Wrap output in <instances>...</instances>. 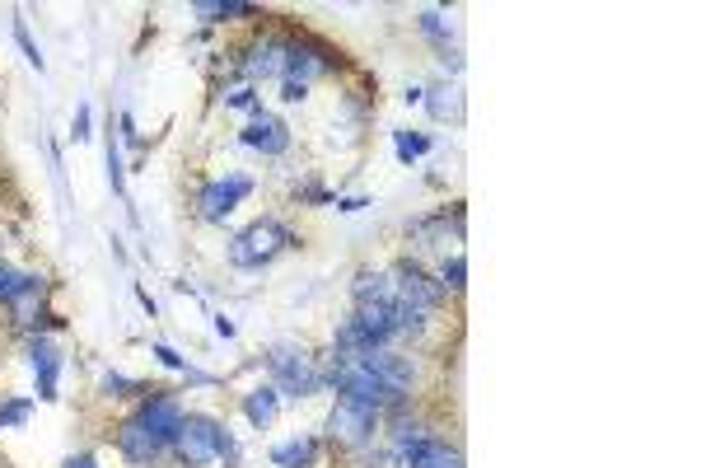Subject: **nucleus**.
<instances>
[{
    "mask_svg": "<svg viewBox=\"0 0 701 468\" xmlns=\"http://www.w3.org/2000/svg\"><path fill=\"white\" fill-rule=\"evenodd\" d=\"M173 459L183 468H206L215 459H234V440L215 417L206 412H187L178 436H173Z\"/></svg>",
    "mask_w": 701,
    "mask_h": 468,
    "instance_id": "f257e3e1",
    "label": "nucleus"
},
{
    "mask_svg": "<svg viewBox=\"0 0 701 468\" xmlns=\"http://www.w3.org/2000/svg\"><path fill=\"white\" fill-rule=\"evenodd\" d=\"M286 249H295L290 225L286 220H276V216H262V220H253L248 230H239L234 239H229V263L234 267H267Z\"/></svg>",
    "mask_w": 701,
    "mask_h": 468,
    "instance_id": "f03ea898",
    "label": "nucleus"
},
{
    "mask_svg": "<svg viewBox=\"0 0 701 468\" xmlns=\"http://www.w3.org/2000/svg\"><path fill=\"white\" fill-rule=\"evenodd\" d=\"M267 370H272V389L286 398H309L323 389V370L314 366V356L304 347H290V342H276L267 351Z\"/></svg>",
    "mask_w": 701,
    "mask_h": 468,
    "instance_id": "7ed1b4c3",
    "label": "nucleus"
},
{
    "mask_svg": "<svg viewBox=\"0 0 701 468\" xmlns=\"http://www.w3.org/2000/svg\"><path fill=\"white\" fill-rule=\"evenodd\" d=\"M248 192H253V178L248 174H229V178H211V183H201L197 188V216L220 225L225 216H234V206L244 202Z\"/></svg>",
    "mask_w": 701,
    "mask_h": 468,
    "instance_id": "20e7f679",
    "label": "nucleus"
},
{
    "mask_svg": "<svg viewBox=\"0 0 701 468\" xmlns=\"http://www.w3.org/2000/svg\"><path fill=\"white\" fill-rule=\"evenodd\" d=\"M374 431H379V412L360 408V403L337 398V408L328 412V440H337V445H365V440H374Z\"/></svg>",
    "mask_w": 701,
    "mask_h": 468,
    "instance_id": "39448f33",
    "label": "nucleus"
},
{
    "mask_svg": "<svg viewBox=\"0 0 701 468\" xmlns=\"http://www.w3.org/2000/svg\"><path fill=\"white\" fill-rule=\"evenodd\" d=\"M393 295H398L402 305L421 309V314H435V309H440V300H444L440 281H430L416 263H398V267H393Z\"/></svg>",
    "mask_w": 701,
    "mask_h": 468,
    "instance_id": "423d86ee",
    "label": "nucleus"
},
{
    "mask_svg": "<svg viewBox=\"0 0 701 468\" xmlns=\"http://www.w3.org/2000/svg\"><path fill=\"white\" fill-rule=\"evenodd\" d=\"M286 52H290V38L262 33L258 43L248 47V61H244L248 80H276V75H286Z\"/></svg>",
    "mask_w": 701,
    "mask_h": 468,
    "instance_id": "0eeeda50",
    "label": "nucleus"
},
{
    "mask_svg": "<svg viewBox=\"0 0 701 468\" xmlns=\"http://www.w3.org/2000/svg\"><path fill=\"white\" fill-rule=\"evenodd\" d=\"M239 141H244L248 150H262V155H286V150H290V127L281 122V117L253 108V122L244 127Z\"/></svg>",
    "mask_w": 701,
    "mask_h": 468,
    "instance_id": "6e6552de",
    "label": "nucleus"
},
{
    "mask_svg": "<svg viewBox=\"0 0 701 468\" xmlns=\"http://www.w3.org/2000/svg\"><path fill=\"white\" fill-rule=\"evenodd\" d=\"M29 370H33V384H38V398H43V403H57L61 351L52 347L47 337H33V342H29Z\"/></svg>",
    "mask_w": 701,
    "mask_h": 468,
    "instance_id": "1a4fd4ad",
    "label": "nucleus"
},
{
    "mask_svg": "<svg viewBox=\"0 0 701 468\" xmlns=\"http://www.w3.org/2000/svg\"><path fill=\"white\" fill-rule=\"evenodd\" d=\"M360 361H365V366H370L384 384H393L398 394H407V389L416 384V361H412V356H402V351L379 347V351H365Z\"/></svg>",
    "mask_w": 701,
    "mask_h": 468,
    "instance_id": "9d476101",
    "label": "nucleus"
},
{
    "mask_svg": "<svg viewBox=\"0 0 701 468\" xmlns=\"http://www.w3.org/2000/svg\"><path fill=\"white\" fill-rule=\"evenodd\" d=\"M402 464L407 468H463V454H458L449 440L426 436V440H416V445L402 450Z\"/></svg>",
    "mask_w": 701,
    "mask_h": 468,
    "instance_id": "9b49d317",
    "label": "nucleus"
},
{
    "mask_svg": "<svg viewBox=\"0 0 701 468\" xmlns=\"http://www.w3.org/2000/svg\"><path fill=\"white\" fill-rule=\"evenodd\" d=\"M416 29L426 33L430 43H435V52H440V61L444 66H463V52H458V38H454V29H449V19L440 15V10H421L416 15Z\"/></svg>",
    "mask_w": 701,
    "mask_h": 468,
    "instance_id": "f8f14e48",
    "label": "nucleus"
},
{
    "mask_svg": "<svg viewBox=\"0 0 701 468\" xmlns=\"http://www.w3.org/2000/svg\"><path fill=\"white\" fill-rule=\"evenodd\" d=\"M314 459H318V440L314 436H295V440H286V445H276L272 450L276 468H314Z\"/></svg>",
    "mask_w": 701,
    "mask_h": 468,
    "instance_id": "ddd939ff",
    "label": "nucleus"
},
{
    "mask_svg": "<svg viewBox=\"0 0 701 468\" xmlns=\"http://www.w3.org/2000/svg\"><path fill=\"white\" fill-rule=\"evenodd\" d=\"M276 403H281V398H276L272 384H262V389H248V394H244V417L262 431V426H272Z\"/></svg>",
    "mask_w": 701,
    "mask_h": 468,
    "instance_id": "4468645a",
    "label": "nucleus"
},
{
    "mask_svg": "<svg viewBox=\"0 0 701 468\" xmlns=\"http://www.w3.org/2000/svg\"><path fill=\"white\" fill-rule=\"evenodd\" d=\"M426 108H430L435 122H449V117L463 113V99H458L454 85H435V89H430V99H426Z\"/></svg>",
    "mask_w": 701,
    "mask_h": 468,
    "instance_id": "2eb2a0df",
    "label": "nucleus"
},
{
    "mask_svg": "<svg viewBox=\"0 0 701 468\" xmlns=\"http://www.w3.org/2000/svg\"><path fill=\"white\" fill-rule=\"evenodd\" d=\"M351 295H356V305H365V300H388L393 295V286H388L384 272H356V286H351Z\"/></svg>",
    "mask_w": 701,
    "mask_h": 468,
    "instance_id": "dca6fc26",
    "label": "nucleus"
},
{
    "mask_svg": "<svg viewBox=\"0 0 701 468\" xmlns=\"http://www.w3.org/2000/svg\"><path fill=\"white\" fill-rule=\"evenodd\" d=\"M192 10L201 19H248L253 15V5H244V0H197Z\"/></svg>",
    "mask_w": 701,
    "mask_h": 468,
    "instance_id": "f3484780",
    "label": "nucleus"
},
{
    "mask_svg": "<svg viewBox=\"0 0 701 468\" xmlns=\"http://www.w3.org/2000/svg\"><path fill=\"white\" fill-rule=\"evenodd\" d=\"M463 286H468V258L454 253V258H444V267H440V291L463 295Z\"/></svg>",
    "mask_w": 701,
    "mask_h": 468,
    "instance_id": "a211bd4d",
    "label": "nucleus"
},
{
    "mask_svg": "<svg viewBox=\"0 0 701 468\" xmlns=\"http://www.w3.org/2000/svg\"><path fill=\"white\" fill-rule=\"evenodd\" d=\"M393 146H398V160L402 164H412V160H421L430 150V136H412V132H393Z\"/></svg>",
    "mask_w": 701,
    "mask_h": 468,
    "instance_id": "6ab92c4d",
    "label": "nucleus"
},
{
    "mask_svg": "<svg viewBox=\"0 0 701 468\" xmlns=\"http://www.w3.org/2000/svg\"><path fill=\"white\" fill-rule=\"evenodd\" d=\"M103 394L108 398H131V394H150V389L136 384V380H127V375H117V370H108V375H103Z\"/></svg>",
    "mask_w": 701,
    "mask_h": 468,
    "instance_id": "aec40b11",
    "label": "nucleus"
},
{
    "mask_svg": "<svg viewBox=\"0 0 701 468\" xmlns=\"http://www.w3.org/2000/svg\"><path fill=\"white\" fill-rule=\"evenodd\" d=\"M29 412H33L29 398H0V431H5V426H19Z\"/></svg>",
    "mask_w": 701,
    "mask_h": 468,
    "instance_id": "412c9836",
    "label": "nucleus"
},
{
    "mask_svg": "<svg viewBox=\"0 0 701 468\" xmlns=\"http://www.w3.org/2000/svg\"><path fill=\"white\" fill-rule=\"evenodd\" d=\"M24 281H29V272H15L10 263H0V300L10 305L19 291H24Z\"/></svg>",
    "mask_w": 701,
    "mask_h": 468,
    "instance_id": "4be33fe9",
    "label": "nucleus"
},
{
    "mask_svg": "<svg viewBox=\"0 0 701 468\" xmlns=\"http://www.w3.org/2000/svg\"><path fill=\"white\" fill-rule=\"evenodd\" d=\"M150 356H155L159 366H169V370H178V375H187V370H192V366H187V361H183V356H178V351L169 347V342H150Z\"/></svg>",
    "mask_w": 701,
    "mask_h": 468,
    "instance_id": "5701e85b",
    "label": "nucleus"
},
{
    "mask_svg": "<svg viewBox=\"0 0 701 468\" xmlns=\"http://www.w3.org/2000/svg\"><path fill=\"white\" fill-rule=\"evenodd\" d=\"M426 436H430L426 422H398V426H393V440H398L402 450H407V445H416V440H426Z\"/></svg>",
    "mask_w": 701,
    "mask_h": 468,
    "instance_id": "b1692460",
    "label": "nucleus"
},
{
    "mask_svg": "<svg viewBox=\"0 0 701 468\" xmlns=\"http://www.w3.org/2000/svg\"><path fill=\"white\" fill-rule=\"evenodd\" d=\"M15 43L24 47V57H29V66H38V71H43V52H38V43H33V38H29V24H24V19H15Z\"/></svg>",
    "mask_w": 701,
    "mask_h": 468,
    "instance_id": "393cba45",
    "label": "nucleus"
},
{
    "mask_svg": "<svg viewBox=\"0 0 701 468\" xmlns=\"http://www.w3.org/2000/svg\"><path fill=\"white\" fill-rule=\"evenodd\" d=\"M225 108H262V103H258V94H253V85H244V89H234V94H229Z\"/></svg>",
    "mask_w": 701,
    "mask_h": 468,
    "instance_id": "a878e982",
    "label": "nucleus"
},
{
    "mask_svg": "<svg viewBox=\"0 0 701 468\" xmlns=\"http://www.w3.org/2000/svg\"><path fill=\"white\" fill-rule=\"evenodd\" d=\"M108 183H113V192L122 197V160H117L113 146H108Z\"/></svg>",
    "mask_w": 701,
    "mask_h": 468,
    "instance_id": "bb28decb",
    "label": "nucleus"
},
{
    "mask_svg": "<svg viewBox=\"0 0 701 468\" xmlns=\"http://www.w3.org/2000/svg\"><path fill=\"white\" fill-rule=\"evenodd\" d=\"M89 103H80V108H75V141H89Z\"/></svg>",
    "mask_w": 701,
    "mask_h": 468,
    "instance_id": "cd10ccee",
    "label": "nucleus"
},
{
    "mask_svg": "<svg viewBox=\"0 0 701 468\" xmlns=\"http://www.w3.org/2000/svg\"><path fill=\"white\" fill-rule=\"evenodd\" d=\"M304 94H309V85H295V80H286V85H281V99H286V103H300Z\"/></svg>",
    "mask_w": 701,
    "mask_h": 468,
    "instance_id": "c85d7f7f",
    "label": "nucleus"
},
{
    "mask_svg": "<svg viewBox=\"0 0 701 468\" xmlns=\"http://www.w3.org/2000/svg\"><path fill=\"white\" fill-rule=\"evenodd\" d=\"M61 468H99V459H94V454H71Z\"/></svg>",
    "mask_w": 701,
    "mask_h": 468,
    "instance_id": "c756f323",
    "label": "nucleus"
},
{
    "mask_svg": "<svg viewBox=\"0 0 701 468\" xmlns=\"http://www.w3.org/2000/svg\"><path fill=\"white\" fill-rule=\"evenodd\" d=\"M360 206H370L365 197H337V211H360Z\"/></svg>",
    "mask_w": 701,
    "mask_h": 468,
    "instance_id": "7c9ffc66",
    "label": "nucleus"
},
{
    "mask_svg": "<svg viewBox=\"0 0 701 468\" xmlns=\"http://www.w3.org/2000/svg\"><path fill=\"white\" fill-rule=\"evenodd\" d=\"M215 333H220V337H234V323H229L225 314H215Z\"/></svg>",
    "mask_w": 701,
    "mask_h": 468,
    "instance_id": "2f4dec72",
    "label": "nucleus"
}]
</instances>
